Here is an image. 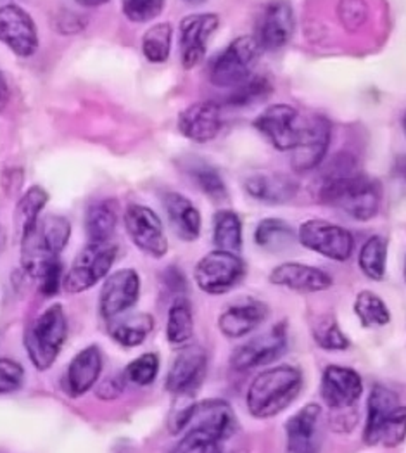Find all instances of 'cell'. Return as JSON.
I'll list each match as a JSON object with an SVG mask.
<instances>
[{"instance_id": "obj_1", "label": "cell", "mask_w": 406, "mask_h": 453, "mask_svg": "<svg viewBox=\"0 0 406 453\" xmlns=\"http://www.w3.org/2000/svg\"><path fill=\"white\" fill-rule=\"evenodd\" d=\"M318 199L358 222H369L379 213L380 189L373 180L353 172L344 161L339 168L333 166L324 179Z\"/></svg>"}, {"instance_id": "obj_2", "label": "cell", "mask_w": 406, "mask_h": 453, "mask_svg": "<svg viewBox=\"0 0 406 453\" xmlns=\"http://www.w3.org/2000/svg\"><path fill=\"white\" fill-rule=\"evenodd\" d=\"M303 388V374L293 365L266 369L248 389V411L257 418H270L286 411Z\"/></svg>"}, {"instance_id": "obj_3", "label": "cell", "mask_w": 406, "mask_h": 453, "mask_svg": "<svg viewBox=\"0 0 406 453\" xmlns=\"http://www.w3.org/2000/svg\"><path fill=\"white\" fill-rule=\"evenodd\" d=\"M406 438V407L395 391L377 384L369 396L364 441L369 447L395 449Z\"/></svg>"}, {"instance_id": "obj_4", "label": "cell", "mask_w": 406, "mask_h": 453, "mask_svg": "<svg viewBox=\"0 0 406 453\" xmlns=\"http://www.w3.org/2000/svg\"><path fill=\"white\" fill-rule=\"evenodd\" d=\"M70 235L72 226L65 217H40L35 226L19 241L23 270L30 277L38 279L49 265L59 260Z\"/></svg>"}, {"instance_id": "obj_5", "label": "cell", "mask_w": 406, "mask_h": 453, "mask_svg": "<svg viewBox=\"0 0 406 453\" xmlns=\"http://www.w3.org/2000/svg\"><path fill=\"white\" fill-rule=\"evenodd\" d=\"M68 338V320L61 304H52L27 327L25 348L38 371H47L57 360Z\"/></svg>"}, {"instance_id": "obj_6", "label": "cell", "mask_w": 406, "mask_h": 453, "mask_svg": "<svg viewBox=\"0 0 406 453\" xmlns=\"http://www.w3.org/2000/svg\"><path fill=\"white\" fill-rule=\"evenodd\" d=\"M261 52L255 35H242L232 40L211 66V83L222 88H235L244 83L253 76Z\"/></svg>"}, {"instance_id": "obj_7", "label": "cell", "mask_w": 406, "mask_h": 453, "mask_svg": "<svg viewBox=\"0 0 406 453\" xmlns=\"http://www.w3.org/2000/svg\"><path fill=\"white\" fill-rule=\"evenodd\" d=\"M118 257L114 242H88L74 258L72 268L63 277V286L68 293L78 295L92 289L111 272Z\"/></svg>"}, {"instance_id": "obj_8", "label": "cell", "mask_w": 406, "mask_h": 453, "mask_svg": "<svg viewBox=\"0 0 406 453\" xmlns=\"http://www.w3.org/2000/svg\"><path fill=\"white\" fill-rule=\"evenodd\" d=\"M246 266L239 255L215 250L195 265V282L208 295H225L232 291L244 277Z\"/></svg>"}, {"instance_id": "obj_9", "label": "cell", "mask_w": 406, "mask_h": 453, "mask_svg": "<svg viewBox=\"0 0 406 453\" xmlns=\"http://www.w3.org/2000/svg\"><path fill=\"white\" fill-rule=\"evenodd\" d=\"M297 241L333 262H346L353 255L355 239L349 230L327 220H308L297 230Z\"/></svg>"}, {"instance_id": "obj_10", "label": "cell", "mask_w": 406, "mask_h": 453, "mask_svg": "<svg viewBox=\"0 0 406 453\" xmlns=\"http://www.w3.org/2000/svg\"><path fill=\"white\" fill-rule=\"evenodd\" d=\"M125 228L132 242L152 258H163L168 253V239L163 222L144 204H130L125 210Z\"/></svg>"}, {"instance_id": "obj_11", "label": "cell", "mask_w": 406, "mask_h": 453, "mask_svg": "<svg viewBox=\"0 0 406 453\" xmlns=\"http://www.w3.org/2000/svg\"><path fill=\"white\" fill-rule=\"evenodd\" d=\"M286 346H287L286 324L273 326L266 333L258 334L246 341L244 344H241L239 348H235L230 358V365L239 372L268 365L286 351Z\"/></svg>"}, {"instance_id": "obj_12", "label": "cell", "mask_w": 406, "mask_h": 453, "mask_svg": "<svg viewBox=\"0 0 406 453\" xmlns=\"http://www.w3.org/2000/svg\"><path fill=\"white\" fill-rule=\"evenodd\" d=\"M331 146V123L322 116L303 119V128L293 150L295 172H311L322 165Z\"/></svg>"}, {"instance_id": "obj_13", "label": "cell", "mask_w": 406, "mask_h": 453, "mask_svg": "<svg viewBox=\"0 0 406 453\" xmlns=\"http://www.w3.org/2000/svg\"><path fill=\"white\" fill-rule=\"evenodd\" d=\"M0 42L19 58H32L37 52V25L23 7L16 4L0 7Z\"/></svg>"}, {"instance_id": "obj_14", "label": "cell", "mask_w": 406, "mask_h": 453, "mask_svg": "<svg viewBox=\"0 0 406 453\" xmlns=\"http://www.w3.org/2000/svg\"><path fill=\"white\" fill-rule=\"evenodd\" d=\"M208 369V355L197 344H185L173 358L166 376V389L173 395L194 396L201 388Z\"/></svg>"}, {"instance_id": "obj_15", "label": "cell", "mask_w": 406, "mask_h": 453, "mask_svg": "<svg viewBox=\"0 0 406 453\" xmlns=\"http://www.w3.org/2000/svg\"><path fill=\"white\" fill-rule=\"evenodd\" d=\"M259 134L279 151H293L303 128V118L289 104H273L255 119Z\"/></svg>"}, {"instance_id": "obj_16", "label": "cell", "mask_w": 406, "mask_h": 453, "mask_svg": "<svg viewBox=\"0 0 406 453\" xmlns=\"http://www.w3.org/2000/svg\"><path fill=\"white\" fill-rule=\"evenodd\" d=\"M295 18L293 5L286 0L268 2L259 14L257 35L261 50H279L295 35Z\"/></svg>"}, {"instance_id": "obj_17", "label": "cell", "mask_w": 406, "mask_h": 453, "mask_svg": "<svg viewBox=\"0 0 406 453\" xmlns=\"http://www.w3.org/2000/svg\"><path fill=\"white\" fill-rule=\"evenodd\" d=\"M220 27V18L213 12L190 14L180 23V58L185 70H192L206 56L208 43Z\"/></svg>"}, {"instance_id": "obj_18", "label": "cell", "mask_w": 406, "mask_h": 453, "mask_svg": "<svg viewBox=\"0 0 406 453\" xmlns=\"http://www.w3.org/2000/svg\"><path fill=\"white\" fill-rule=\"evenodd\" d=\"M141 296V277L134 268H123L106 277L101 289L99 310L104 319L111 320L126 313Z\"/></svg>"}, {"instance_id": "obj_19", "label": "cell", "mask_w": 406, "mask_h": 453, "mask_svg": "<svg viewBox=\"0 0 406 453\" xmlns=\"http://www.w3.org/2000/svg\"><path fill=\"white\" fill-rule=\"evenodd\" d=\"M187 429L203 431L226 441L237 429V417L225 400L211 398L192 405L185 422L184 431Z\"/></svg>"}, {"instance_id": "obj_20", "label": "cell", "mask_w": 406, "mask_h": 453, "mask_svg": "<svg viewBox=\"0 0 406 453\" xmlns=\"http://www.w3.org/2000/svg\"><path fill=\"white\" fill-rule=\"evenodd\" d=\"M320 393L329 409L348 411L360 400L364 393V382L355 369L329 365L322 376Z\"/></svg>"}, {"instance_id": "obj_21", "label": "cell", "mask_w": 406, "mask_h": 453, "mask_svg": "<svg viewBox=\"0 0 406 453\" xmlns=\"http://www.w3.org/2000/svg\"><path fill=\"white\" fill-rule=\"evenodd\" d=\"M287 452L318 453L322 447V409L317 403H308L297 411L286 424Z\"/></svg>"}, {"instance_id": "obj_22", "label": "cell", "mask_w": 406, "mask_h": 453, "mask_svg": "<svg viewBox=\"0 0 406 453\" xmlns=\"http://www.w3.org/2000/svg\"><path fill=\"white\" fill-rule=\"evenodd\" d=\"M179 130L195 144L211 142L222 130V108L213 101H199L179 116Z\"/></svg>"}, {"instance_id": "obj_23", "label": "cell", "mask_w": 406, "mask_h": 453, "mask_svg": "<svg viewBox=\"0 0 406 453\" xmlns=\"http://www.w3.org/2000/svg\"><path fill=\"white\" fill-rule=\"evenodd\" d=\"M270 282L295 293H320L333 286V277L317 266L291 262L275 266L270 273Z\"/></svg>"}, {"instance_id": "obj_24", "label": "cell", "mask_w": 406, "mask_h": 453, "mask_svg": "<svg viewBox=\"0 0 406 453\" xmlns=\"http://www.w3.org/2000/svg\"><path fill=\"white\" fill-rule=\"evenodd\" d=\"M266 315H268V308L264 303L246 298L242 302L228 306L223 311L218 319V327L223 336L230 340H239L259 327L264 322Z\"/></svg>"}, {"instance_id": "obj_25", "label": "cell", "mask_w": 406, "mask_h": 453, "mask_svg": "<svg viewBox=\"0 0 406 453\" xmlns=\"http://www.w3.org/2000/svg\"><path fill=\"white\" fill-rule=\"evenodd\" d=\"M103 372V355L99 346L92 344L81 349L68 367L65 388L72 398H80L88 393L101 378Z\"/></svg>"}, {"instance_id": "obj_26", "label": "cell", "mask_w": 406, "mask_h": 453, "mask_svg": "<svg viewBox=\"0 0 406 453\" xmlns=\"http://www.w3.org/2000/svg\"><path fill=\"white\" fill-rule=\"evenodd\" d=\"M244 189L257 201L266 204H284L295 199L297 182L286 173L258 172L244 180Z\"/></svg>"}, {"instance_id": "obj_27", "label": "cell", "mask_w": 406, "mask_h": 453, "mask_svg": "<svg viewBox=\"0 0 406 453\" xmlns=\"http://www.w3.org/2000/svg\"><path fill=\"white\" fill-rule=\"evenodd\" d=\"M163 204H165L170 226L182 241L192 242L201 235V226H203L201 213L190 199H187L179 192H166L163 197Z\"/></svg>"}, {"instance_id": "obj_28", "label": "cell", "mask_w": 406, "mask_h": 453, "mask_svg": "<svg viewBox=\"0 0 406 453\" xmlns=\"http://www.w3.org/2000/svg\"><path fill=\"white\" fill-rule=\"evenodd\" d=\"M154 329V319L149 313L118 315L110 320L108 333L112 340L125 348H135L148 340Z\"/></svg>"}, {"instance_id": "obj_29", "label": "cell", "mask_w": 406, "mask_h": 453, "mask_svg": "<svg viewBox=\"0 0 406 453\" xmlns=\"http://www.w3.org/2000/svg\"><path fill=\"white\" fill-rule=\"evenodd\" d=\"M118 226L116 201L103 199L88 206L85 213V230L88 242H110Z\"/></svg>"}, {"instance_id": "obj_30", "label": "cell", "mask_w": 406, "mask_h": 453, "mask_svg": "<svg viewBox=\"0 0 406 453\" xmlns=\"http://www.w3.org/2000/svg\"><path fill=\"white\" fill-rule=\"evenodd\" d=\"M47 203H49V194L40 186L30 188L21 196L12 217L14 234L18 241H21L35 226L42 215V210L45 208Z\"/></svg>"}, {"instance_id": "obj_31", "label": "cell", "mask_w": 406, "mask_h": 453, "mask_svg": "<svg viewBox=\"0 0 406 453\" xmlns=\"http://www.w3.org/2000/svg\"><path fill=\"white\" fill-rule=\"evenodd\" d=\"M194 336V317L190 303L185 298H177L170 304L168 322H166V340L172 346L182 348L188 344Z\"/></svg>"}, {"instance_id": "obj_32", "label": "cell", "mask_w": 406, "mask_h": 453, "mask_svg": "<svg viewBox=\"0 0 406 453\" xmlns=\"http://www.w3.org/2000/svg\"><path fill=\"white\" fill-rule=\"evenodd\" d=\"M213 242L217 250L239 255L242 250V224L237 213L220 210L213 220Z\"/></svg>"}, {"instance_id": "obj_33", "label": "cell", "mask_w": 406, "mask_h": 453, "mask_svg": "<svg viewBox=\"0 0 406 453\" xmlns=\"http://www.w3.org/2000/svg\"><path fill=\"white\" fill-rule=\"evenodd\" d=\"M297 237L293 226L280 219H264L259 222L255 232V241L259 248L266 251H284L293 246Z\"/></svg>"}, {"instance_id": "obj_34", "label": "cell", "mask_w": 406, "mask_h": 453, "mask_svg": "<svg viewBox=\"0 0 406 453\" xmlns=\"http://www.w3.org/2000/svg\"><path fill=\"white\" fill-rule=\"evenodd\" d=\"M173 27L172 23H156L149 28L142 37V52L149 63L159 65L170 58L172 52Z\"/></svg>"}, {"instance_id": "obj_35", "label": "cell", "mask_w": 406, "mask_h": 453, "mask_svg": "<svg viewBox=\"0 0 406 453\" xmlns=\"http://www.w3.org/2000/svg\"><path fill=\"white\" fill-rule=\"evenodd\" d=\"M387 241L382 235H373L364 244L358 265L362 272L372 280H382L386 275Z\"/></svg>"}, {"instance_id": "obj_36", "label": "cell", "mask_w": 406, "mask_h": 453, "mask_svg": "<svg viewBox=\"0 0 406 453\" xmlns=\"http://www.w3.org/2000/svg\"><path fill=\"white\" fill-rule=\"evenodd\" d=\"M355 313L364 327H380L389 324L391 311L387 304L372 291H362L355 302Z\"/></svg>"}, {"instance_id": "obj_37", "label": "cell", "mask_w": 406, "mask_h": 453, "mask_svg": "<svg viewBox=\"0 0 406 453\" xmlns=\"http://www.w3.org/2000/svg\"><path fill=\"white\" fill-rule=\"evenodd\" d=\"M315 342L329 351H339L349 348L348 336L341 331L333 315H322L311 327Z\"/></svg>"}, {"instance_id": "obj_38", "label": "cell", "mask_w": 406, "mask_h": 453, "mask_svg": "<svg viewBox=\"0 0 406 453\" xmlns=\"http://www.w3.org/2000/svg\"><path fill=\"white\" fill-rule=\"evenodd\" d=\"M272 94V83L264 76H251L244 83L237 85L228 96V104L232 106H251L264 101Z\"/></svg>"}, {"instance_id": "obj_39", "label": "cell", "mask_w": 406, "mask_h": 453, "mask_svg": "<svg viewBox=\"0 0 406 453\" xmlns=\"http://www.w3.org/2000/svg\"><path fill=\"white\" fill-rule=\"evenodd\" d=\"M190 175L194 182L199 186L208 197L213 201H225L226 199V186L223 182L222 175L217 168L206 165V163H195L190 166Z\"/></svg>"}, {"instance_id": "obj_40", "label": "cell", "mask_w": 406, "mask_h": 453, "mask_svg": "<svg viewBox=\"0 0 406 453\" xmlns=\"http://www.w3.org/2000/svg\"><path fill=\"white\" fill-rule=\"evenodd\" d=\"M222 440L195 429H187L184 438L172 449L170 453H225Z\"/></svg>"}, {"instance_id": "obj_41", "label": "cell", "mask_w": 406, "mask_h": 453, "mask_svg": "<svg viewBox=\"0 0 406 453\" xmlns=\"http://www.w3.org/2000/svg\"><path fill=\"white\" fill-rule=\"evenodd\" d=\"M159 372V358L156 353H144L134 362H130L125 369V378L137 386H149L157 378Z\"/></svg>"}, {"instance_id": "obj_42", "label": "cell", "mask_w": 406, "mask_h": 453, "mask_svg": "<svg viewBox=\"0 0 406 453\" xmlns=\"http://www.w3.org/2000/svg\"><path fill=\"white\" fill-rule=\"evenodd\" d=\"M165 0H121L123 14L132 23H148L161 14Z\"/></svg>"}, {"instance_id": "obj_43", "label": "cell", "mask_w": 406, "mask_h": 453, "mask_svg": "<svg viewBox=\"0 0 406 453\" xmlns=\"http://www.w3.org/2000/svg\"><path fill=\"white\" fill-rule=\"evenodd\" d=\"M339 19L344 28L358 30L369 18V7L365 0H341L337 7Z\"/></svg>"}, {"instance_id": "obj_44", "label": "cell", "mask_w": 406, "mask_h": 453, "mask_svg": "<svg viewBox=\"0 0 406 453\" xmlns=\"http://www.w3.org/2000/svg\"><path fill=\"white\" fill-rule=\"evenodd\" d=\"M23 380L25 369L18 362L11 358H0V395L18 391Z\"/></svg>"}, {"instance_id": "obj_45", "label": "cell", "mask_w": 406, "mask_h": 453, "mask_svg": "<svg viewBox=\"0 0 406 453\" xmlns=\"http://www.w3.org/2000/svg\"><path fill=\"white\" fill-rule=\"evenodd\" d=\"M38 289L45 296H54L59 291V286L63 282V265L61 260H56L54 264L49 265L42 275L38 277Z\"/></svg>"}, {"instance_id": "obj_46", "label": "cell", "mask_w": 406, "mask_h": 453, "mask_svg": "<svg viewBox=\"0 0 406 453\" xmlns=\"http://www.w3.org/2000/svg\"><path fill=\"white\" fill-rule=\"evenodd\" d=\"M126 378L125 374L123 376H111V378L104 379L99 388H97V396L103 398V400H112V398H118L123 389H125V382Z\"/></svg>"}, {"instance_id": "obj_47", "label": "cell", "mask_w": 406, "mask_h": 453, "mask_svg": "<svg viewBox=\"0 0 406 453\" xmlns=\"http://www.w3.org/2000/svg\"><path fill=\"white\" fill-rule=\"evenodd\" d=\"M9 96H11V92H9L7 80H5L4 73L0 72V111L7 106V103H9Z\"/></svg>"}, {"instance_id": "obj_48", "label": "cell", "mask_w": 406, "mask_h": 453, "mask_svg": "<svg viewBox=\"0 0 406 453\" xmlns=\"http://www.w3.org/2000/svg\"><path fill=\"white\" fill-rule=\"evenodd\" d=\"M78 4L85 5V7H97V5H103V4H108L110 0H76Z\"/></svg>"}, {"instance_id": "obj_49", "label": "cell", "mask_w": 406, "mask_h": 453, "mask_svg": "<svg viewBox=\"0 0 406 453\" xmlns=\"http://www.w3.org/2000/svg\"><path fill=\"white\" fill-rule=\"evenodd\" d=\"M185 4H190V5H197V4H203L206 0H184Z\"/></svg>"}, {"instance_id": "obj_50", "label": "cell", "mask_w": 406, "mask_h": 453, "mask_svg": "<svg viewBox=\"0 0 406 453\" xmlns=\"http://www.w3.org/2000/svg\"><path fill=\"white\" fill-rule=\"evenodd\" d=\"M403 130H405V134H406V113H405V116H403Z\"/></svg>"}, {"instance_id": "obj_51", "label": "cell", "mask_w": 406, "mask_h": 453, "mask_svg": "<svg viewBox=\"0 0 406 453\" xmlns=\"http://www.w3.org/2000/svg\"><path fill=\"white\" fill-rule=\"evenodd\" d=\"M405 279H406V265H405Z\"/></svg>"}]
</instances>
